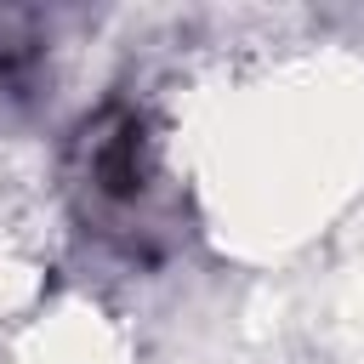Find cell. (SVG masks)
Here are the masks:
<instances>
[{
    "label": "cell",
    "mask_w": 364,
    "mask_h": 364,
    "mask_svg": "<svg viewBox=\"0 0 364 364\" xmlns=\"http://www.w3.org/2000/svg\"><path fill=\"white\" fill-rule=\"evenodd\" d=\"M74 193L85 222L114 239L119 250H159L165 245V165L154 131L131 108H102L74 142Z\"/></svg>",
    "instance_id": "obj_1"
}]
</instances>
